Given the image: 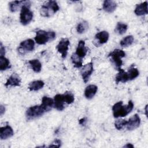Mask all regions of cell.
<instances>
[{
  "label": "cell",
  "mask_w": 148,
  "mask_h": 148,
  "mask_svg": "<svg viewBox=\"0 0 148 148\" xmlns=\"http://www.w3.org/2000/svg\"><path fill=\"white\" fill-rule=\"evenodd\" d=\"M98 90V87L94 84L88 85L84 90V95L88 99H90L94 97Z\"/></svg>",
  "instance_id": "obj_18"
},
{
  "label": "cell",
  "mask_w": 148,
  "mask_h": 148,
  "mask_svg": "<svg viewBox=\"0 0 148 148\" xmlns=\"http://www.w3.org/2000/svg\"><path fill=\"white\" fill-rule=\"evenodd\" d=\"M30 2L25 1L24 5L21 6L20 19V23L23 25L28 24L32 20L33 13L29 9Z\"/></svg>",
  "instance_id": "obj_4"
},
{
  "label": "cell",
  "mask_w": 148,
  "mask_h": 148,
  "mask_svg": "<svg viewBox=\"0 0 148 148\" xmlns=\"http://www.w3.org/2000/svg\"><path fill=\"white\" fill-rule=\"evenodd\" d=\"M25 1H14L9 3V9L12 12H16L21 5H23Z\"/></svg>",
  "instance_id": "obj_24"
},
{
  "label": "cell",
  "mask_w": 148,
  "mask_h": 148,
  "mask_svg": "<svg viewBox=\"0 0 148 148\" xmlns=\"http://www.w3.org/2000/svg\"><path fill=\"white\" fill-rule=\"evenodd\" d=\"M86 121H87V119H86V117H84V118L81 119L80 120H79V124H81V125H84V124H86Z\"/></svg>",
  "instance_id": "obj_34"
},
{
  "label": "cell",
  "mask_w": 148,
  "mask_h": 148,
  "mask_svg": "<svg viewBox=\"0 0 148 148\" xmlns=\"http://www.w3.org/2000/svg\"><path fill=\"white\" fill-rule=\"evenodd\" d=\"M35 43L31 39H28L22 41L19 46L18 51L22 54H24L27 51H32L34 49Z\"/></svg>",
  "instance_id": "obj_8"
},
{
  "label": "cell",
  "mask_w": 148,
  "mask_h": 148,
  "mask_svg": "<svg viewBox=\"0 0 148 148\" xmlns=\"http://www.w3.org/2000/svg\"><path fill=\"white\" fill-rule=\"evenodd\" d=\"M41 105L44 107L46 112H49L54 106V100L48 97L44 96L42 99Z\"/></svg>",
  "instance_id": "obj_20"
},
{
  "label": "cell",
  "mask_w": 148,
  "mask_h": 148,
  "mask_svg": "<svg viewBox=\"0 0 148 148\" xmlns=\"http://www.w3.org/2000/svg\"><path fill=\"white\" fill-rule=\"evenodd\" d=\"M103 9L108 13L113 12L117 8V3L114 1L105 0L103 3Z\"/></svg>",
  "instance_id": "obj_17"
},
{
  "label": "cell",
  "mask_w": 148,
  "mask_h": 148,
  "mask_svg": "<svg viewBox=\"0 0 148 148\" xmlns=\"http://www.w3.org/2000/svg\"><path fill=\"white\" fill-rule=\"evenodd\" d=\"M140 123V119L138 114H135L132 116L126 124V127L128 130L132 131L137 128Z\"/></svg>",
  "instance_id": "obj_11"
},
{
  "label": "cell",
  "mask_w": 148,
  "mask_h": 148,
  "mask_svg": "<svg viewBox=\"0 0 148 148\" xmlns=\"http://www.w3.org/2000/svg\"><path fill=\"white\" fill-rule=\"evenodd\" d=\"M44 82L42 80H35L31 82L28 86V89L30 91H38L42 88L44 86Z\"/></svg>",
  "instance_id": "obj_21"
},
{
  "label": "cell",
  "mask_w": 148,
  "mask_h": 148,
  "mask_svg": "<svg viewBox=\"0 0 148 148\" xmlns=\"http://www.w3.org/2000/svg\"><path fill=\"white\" fill-rule=\"evenodd\" d=\"M109 33L107 31H101L95 35V39L93 41V43L97 47H98L100 45L107 42L109 39Z\"/></svg>",
  "instance_id": "obj_9"
},
{
  "label": "cell",
  "mask_w": 148,
  "mask_h": 148,
  "mask_svg": "<svg viewBox=\"0 0 148 148\" xmlns=\"http://www.w3.org/2000/svg\"><path fill=\"white\" fill-rule=\"evenodd\" d=\"M119 71V73L116 76V83L118 84L119 82L125 83L128 81V77L127 72H125L121 68L117 69Z\"/></svg>",
  "instance_id": "obj_19"
},
{
  "label": "cell",
  "mask_w": 148,
  "mask_h": 148,
  "mask_svg": "<svg viewBox=\"0 0 148 148\" xmlns=\"http://www.w3.org/2000/svg\"><path fill=\"white\" fill-rule=\"evenodd\" d=\"M5 54V49L2 45V43H1V48H0V56H4Z\"/></svg>",
  "instance_id": "obj_33"
},
{
  "label": "cell",
  "mask_w": 148,
  "mask_h": 148,
  "mask_svg": "<svg viewBox=\"0 0 148 148\" xmlns=\"http://www.w3.org/2000/svg\"><path fill=\"white\" fill-rule=\"evenodd\" d=\"M64 98L65 103L67 104H71L75 101V97L71 91H66L64 94Z\"/></svg>",
  "instance_id": "obj_30"
},
{
  "label": "cell",
  "mask_w": 148,
  "mask_h": 148,
  "mask_svg": "<svg viewBox=\"0 0 148 148\" xmlns=\"http://www.w3.org/2000/svg\"><path fill=\"white\" fill-rule=\"evenodd\" d=\"M134 42V37L132 35H128L120 41V45L122 47H127L132 44Z\"/></svg>",
  "instance_id": "obj_27"
},
{
  "label": "cell",
  "mask_w": 148,
  "mask_h": 148,
  "mask_svg": "<svg viewBox=\"0 0 148 148\" xmlns=\"http://www.w3.org/2000/svg\"><path fill=\"white\" fill-rule=\"evenodd\" d=\"M5 108L3 105H1L0 106V115L2 116L3 114L5 113Z\"/></svg>",
  "instance_id": "obj_35"
},
{
  "label": "cell",
  "mask_w": 148,
  "mask_h": 148,
  "mask_svg": "<svg viewBox=\"0 0 148 148\" xmlns=\"http://www.w3.org/2000/svg\"><path fill=\"white\" fill-rule=\"evenodd\" d=\"M56 38V34L53 31L39 30L36 32L35 40L38 45H45L49 41H52Z\"/></svg>",
  "instance_id": "obj_2"
},
{
  "label": "cell",
  "mask_w": 148,
  "mask_h": 148,
  "mask_svg": "<svg viewBox=\"0 0 148 148\" xmlns=\"http://www.w3.org/2000/svg\"><path fill=\"white\" fill-rule=\"evenodd\" d=\"M87 52V49L85 46V42L84 40H80L78 43L77 47L75 54L80 58L83 59L86 55Z\"/></svg>",
  "instance_id": "obj_16"
},
{
  "label": "cell",
  "mask_w": 148,
  "mask_h": 148,
  "mask_svg": "<svg viewBox=\"0 0 148 148\" xmlns=\"http://www.w3.org/2000/svg\"><path fill=\"white\" fill-rule=\"evenodd\" d=\"M11 67L9 60L5 56H0V70L1 71L6 70Z\"/></svg>",
  "instance_id": "obj_23"
},
{
  "label": "cell",
  "mask_w": 148,
  "mask_h": 148,
  "mask_svg": "<svg viewBox=\"0 0 148 148\" xmlns=\"http://www.w3.org/2000/svg\"><path fill=\"white\" fill-rule=\"evenodd\" d=\"M147 105H146V108H145V111H146V116H147Z\"/></svg>",
  "instance_id": "obj_37"
},
{
  "label": "cell",
  "mask_w": 148,
  "mask_h": 148,
  "mask_svg": "<svg viewBox=\"0 0 148 148\" xmlns=\"http://www.w3.org/2000/svg\"><path fill=\"white\" fill-rule=\"evenodd\" d=\"M133 108L134 103L132 101H129L127 105H123V101H119L112 107L113 116L115 118L125 117L132 110Z\"/></svg>",
  "instance_id": "obj_1"
},
{
  "label": "cell",
  "mask_w": 148,
  "mask_h": 148,
  "mask_svg": "<svg viewBox=\"0 0 148 148\" xmlns=\"http://www.w3.org/2000/svg\"><path fill=\"white\" fill-rule=\"evenodd\" d=\"M134 13L137 16H142L148 13L147 2L145 1L140 4H137L134 10Z\"/></svg>",
  "instance_id": "obj_15"
},
{
  "label": "cell",
  "mask_w": 148,
  "mask_h": 148,
  "mask_svg": "<svg viewBox=\"0 0 148 148\" xmlns=\"http://www.w3.org/2000/svg\"><path fill=\"white\" fill-rule=\"evenodd\" d=\"M28 63L29 64L32 70L35 72L39 73L40 72L42 69V64L39 60L38 59L31 60L28 61Z\"/></svg>",
  "instance_id": "obj_22"
},
{
  "label": "cell",
  "mask_w": 148,
  "mask_h": 148,
  "mask_svg": "<svg viewBox=\"0 0 148 148\" xmlns=\"http://www.w3.org/2000/svg\"><path fill=\"white\" fill-rule=\"evenodd\" d=\"M127 123V121L125 120H123V119L117 120L114 123V126L116 129H117L118 130H120L124 126L126 125Z\"/></svg>",
  "instance_id": "obj_31"
},
{
  "label": "cell",
  "mask_w": 148,
  "mask_h": 148,
  "mask_svg": "<svg viewBox=\"0 0 148 148\" xmlns=\"http://www.w3.org/2000/svg\"><path fill=\"white\" fill-rule=\"evenodd\" d=\"M61 145V141L59 139H56L54 140L50 145L49 146V147H60Z\"/></svg>",
  "instance_id": "obj_32"
},
{
  "label": "cell",
  "mask_w": 148,
  "mask_h": 148,
  "mask_svg": "<svg viewBox=\"0 0 148 148\" xmlns=\"http://www.w3.org/2000/svg\"><path fill=\"white\" fill-rule=\"evenodd\" d=\"M128 77V80H132L139 76V72L137 68L131 66L128 72H127Z\"/></svg>",
  "instance_id": "obj_25"
},
{
  "label": "cell",
  "mask_w": 148,
  "mask_h": 148,
  "mask_svg": "<svg viewBox=\"0 0 148 148\" xmlns=\"http://www.w3.org/2000/svg\"><path fill=\"white\" fill-rule=\"evenodd\" d=\"M59 9V6L56 1H49L46 2V4L42 6L40 10V15L43 17H49L56 13Z\"/></svg>",
  "instance_id": "obj_3"
},
{
  "label": "cell",
  "mask_w": 148,
  "mask_h": 148,
  "mask_svg": "<svg viewBox=\"0 0 148 148\" xmlns=\"http://www.w3.org/2000/svg\"><path fill=\"white\" fill-rule=\"evenodd\" d=\"M88 23L86 21H82L80 22L76 27V30L77 32L79 34H82L84 33L86 30L88 29Z\"/></svg>",
  "instance_id": "obj_28"
},
{
  "label": "cell",
  "mask_w": 148,
  "mask_h": 148,
  "mask_svg": "<svg viewBox=\"0 0 148 148\" xmlns=\"http://www.w3.org/2000/svg\"><path fill=\"white\" fill-rule=\"evenodd\" d=\"M71 60L72 63L74 64L75 67L76 68H80L82 66V59L79 57L75 53H73L71 56Z\"/></svg>",
  "instance_id": "obj_29"
},
{
  "label": "cell",
  "mask_w": 148,
  "mask_h": 148,
  "mask_svg": "<svg viewBox=\"0 0 148 148\" xmlns=\"http://www.w3.org/2000/svg\"><path fill=\"white\" fill-rule=\"evenodd\" d=\"M65 103V101L64 94H58L54 96V106L57 110L60 111L64 109Z\"/></svg>",
  "instance_id": "obj_12"
},
{
  "label": "cell",
  "mask_w": 148,
  "mask_h": 148,
  "mask_svg": "<svg viewBox=\"0 0 148 148\" xmlns=\"http://www.w3.org/2000/svg\"><path fill=\"white\" fill-rule=\"evenodd\" d=\"M21 84V78L16 73H13L12 75L8 79L6 83L5 84L6 87L10 86H20Z\"/></svg>",
  "instance_id": "obj_14"
},
{
  "label": "cell",
  "mask_w": 148,
  "mask_h": 148,
  "mask_svg": "<svg viewBox=\"0 0 148 148\" xmlns=\"http://www.w3.org/2000/svg\"><path fill=\"white\" fill-rule=\"evenodd\" d=\"M128 26L127 24L123 23H118L115 28V32L119 35H123L127 31Z\"/></svg>",
  "instance_id": "obj_26"
},
{
  "label": "cell",
  "mask_w": 148,
  "mask_h": 148,
  "mask_svg": "<svg viewBox=\"0 0 148 148\" xmlns=\"http://www.w3.org/2000/svg\"><path fill=\"white\" fill-rule=\"evenodd\" d=\"M124 147H134V146L131 143H127V145H124Z\"/></svg>",
  "instance_id": "obj_36"
},
{
  "label": "cell",
  "mask_w": 148,
  "mask_h": 148,
  "mask_svg": "<svg viewBox=\"0 0 148 148\" xmlns=\"http://www.w3.org/2000/svg\"><path fill=\"white\" fill-rule=\"evenodd\" d=\"M69 43H70L68 39L62 38L56 46L58 52L61 54V57L63 59L65 58L67 56Z\"/></svg>",
  "instance_id": "obj_7"
},
{
  "label": "cell",
  "mask_w": 148,
  "mask_h": 148,
  "mask_svg": "<svg viewBox=\"0 0 148 148\" xmlns=\"http://www.w3.org/2000/svg\"><path fill=\"white\" fill-rule=\"evenodd\" d=\"M13 134L14 132L12 128L8 125L0 128V138L1 140L10 138L13 135Z\"/></svg>",
  "instance_id": "obj_13"
},
{
  "label": "cell",
  "mask_w": 148,
  "mask_h": 148,
  "mask_svg": "<svg viewBox=\"0 0 148 148\" xmlns=\"http://www.w3.org/2000/svg\"><path fill=\"white\" fill-rule=\"evenodd\" d=\"M125 56V53L123 50L120 49H115L108 55V57H111V61L114 64L118 69L120 68L123 65L121 58L124 57Z\"/></svg>",
  "instance_id": "obj_6"
},
{
  "label": "cell",
  "mask_w": 148,
  "mask_h": 148,
  "mask_svg": "<svg viewBox=\"0 0 148 148\" xmlns=\"http://www.w3.org/2000/svg\"><path fill=\"white\" fill-rule=\"evenodd\" d=\"M93 72V64L92 62L86 64L81 70V75L83 80L86 83Z\"/></svg>",
  "instance_id": "obj_10"
},
{
  "label": "cell",
  "mask_w": 148,
  "mask_h": 148,
  "mask_svg": "<svg viewBox=\"0 0 148 148\" xmlns=\"http://www.w3.org/2000/svg\"><path fill=\"white\" fill-rule=\"evenodd\" d=\"M45 112H47L44 107L40 105H35L29 107L26 111V117L27 120H33L42 116Z\"/></svg>",
  "instance_id": "obj_5"
}]
</instances>
